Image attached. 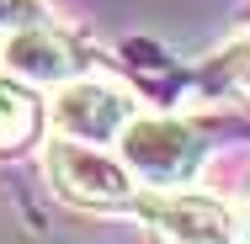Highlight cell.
I'll use <instances>...</instances> for the list:
<instances>
[{
	"mask_svg": "<svg viewBox=\"0 0 250 244\" xmlns=\"http://www.w3.org/2000/svg\"><path fill=\"white\" fill-rule=\"evenodd\" d=\"M112 144H117V159L128 165V175L144 181L149 191L187 186L202 170V159H208V144L181 117H133Z\"/></svg>",
	"mask_w": 250,
	"mask_h": 244,
	"instance_id": "obj_1",
	"label": "cell"
},
{
	"mask_svg": "<svg viewBox=\"0 0 250 244\" xmlns=\"http://www.w3.org/2000/svg\"><path fill=\"white\" fill-rule=\"evenodd\" d=\"M43 175L64 202L75 207H96V212H123L139 202V181L128 175L123 159L101 154L96 144H75V138H48L43 144Z\"/></svg>",
	"mask_w": 250,
	"mask_h": 244,
	"instance_id": "obj_2",
	"label": "cell"
},
{
	"mask_svg": "<svg viewBox=\"0 0 250 244\" xmlns=\"http://www.w3.org/2000/svg\"><path fill=\"white\" fill-rule=\"evenodd\" d=\"M133 117H139V106L128 91H117L106 80H85V75L64 80L48 106L53 138H75V144H112Z\"/></svg>",
	"mask_w": 250,
	"mask_h": 244,
	"instance_id": "obj_3",
	"label": "cell"
},
{
	"mask_svg": "<svg viewBox=\"0 0 250 244\" xmlns=\"http://www.w3.org/2000/svg\"><path fill=\"white\" fill-rule=\"evenodd\" d=\"M139 218L160 244H240L234 212L197 191H139Z\"/></svg>",
	"mask_w": 250,
	"mask_h": 244,
	"instance_id": "obj_4",
	"label": "cell"
},
{
	"mask_svg": "<svg viewBox=\"0 0 250 244\" xmlns=\"http://www.w3.org/2000/svg\"><path fill=\"white\" fill-rule=\"evenodd\" d=\"M0 58H5L11 80H27V85H64L85 64L80 53L69 48V38H59L48 21L43 27H21V32H5Z\"/></svg>",
	"mask_w": 250,
	"mask_h": 244,
	"instance_id": "obj_5",
	"label": "cell"
},
{
	"mask_svg": "<svg viewBox=\"0 0 250 244\" xmlns=\"http://www.w3.org/2000/svg\"><path fill=\"white\" fill-rule=\"evenodd\" d=\"M38 133V101L16 80H0V149H21Z\"/></svg>",
	"mask_w": 250,
	"mask_h": 244,
	"instance_id": "obj_6",
	"label": "cell"
},
{
	"mask_svg": "<svg viewBox=\"0 0 250 244\" xmlns=\"http://www.w3.org/2000/svg\"><path fill=\"white\" fill-rule=\"evenodd\" d=\"M48 11L43 0H0V32H21V27H43Z\"/></svg>",
	"mask_w": 250,
	"mask_h": 244,
	"instance_id": "obj_7",
	"label": "cell"
},
{
	"mask_svg": "<svg viewBox=\"0 0 250 244\" xmlns=\"http://www.w3.org/2000/svg\"><path fill=\"white\" fill-rule=\"evenodd\" d=\"M224 75H229V80H234V85L250 96V43H240V48L224 53Z\"/></svg>",
	"mask_w": 250,
	"mask_h": 244,
	"instance_id": "obj_8",
	"label": "cell"
},
{
	"mask_svg": "<svg viewBox=\"0 0 250 244\" xmlns=\"http://www.w3.org/2000/svg\"><path fill=\"white\" fill-rule=\"evenodd\" d=\"M234 228H240V239L250 244V191H245V202H240V218H234Z\"/></svg>",
	"mask_w": 250,
	"mask_h": 244,
	"instance_id": "obj_9",
	"label": "cell"
}]
</instances>
